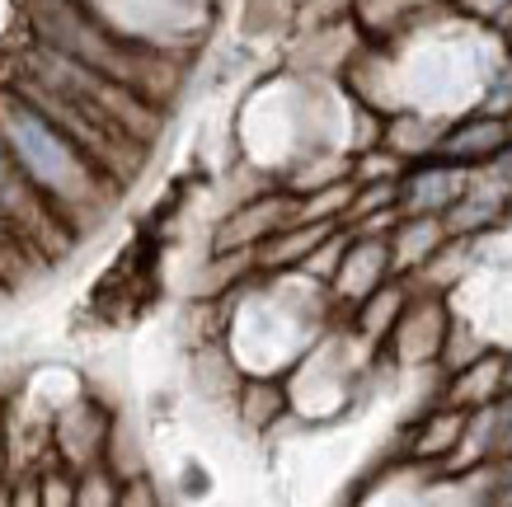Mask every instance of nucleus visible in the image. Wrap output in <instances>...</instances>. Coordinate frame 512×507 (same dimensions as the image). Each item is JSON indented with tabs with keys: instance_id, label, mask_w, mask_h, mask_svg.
<instances>
[{
	"instance_id": "nucleus-1",
	"label": "nucleus",
	"mask_w": 512,
	"mask_h": 507,
	"mask_svg": "<svg viewBox=\"0 0 512 507\" xmlns=\"http://www.w3.org/2000/svg\"><path fill=\"white\" fill-rule=\"evenodd\" d=\"M0 141L29 174V184L66 221H80L109 202V184L99 179V165L19 90H0Z\"/></svg>"
},
{
	"instance_id": "nucleus-2",
	"label": "nucleus",
	"mask_w": 512,
	"mask_h": 507,
	"mask_svg": "<svg viewBox=\"0 0 512 507\" xmlns=\"http://www.w3.org/2000/svg\"><path fill=\"white\" fill-rule=\"evenodd\" d=\"M33 29H38L43 47H57V52H66V57H76V62H85V66H94V71H104V76L132 85L137 94L146 90V71H151V62H146L141 52H132L127 43L109 38L104 29L85 24L66 0H38V5H33Z\"/></svg>"
},
{
	"instance_id": "nucleus-3",
	"label": "nucleus",
	"mask_w": 512,
	"mask_h": 507,
	"mask_svg": "<svg viewBox=\"0 0 512 507\" xmlns=\"http://www.w3.org/2000/svg\"><path fill=\"white\" fill-rule=\"evenodd\" d=\"M0 221L19 235V245H33L43 254H62L71 245L62 212L29 184V174L15 165V155L5 151V141H0Z\"/></svg>"
},
{
	"instance_id": "nucleus-4",
	"label": "nucleus",
	"mask_w": 512,
	"mask_h": 507,
	"mask_svg": "<svg viewBox=\"0 0 512 507\" xmlns=\"http://www.w3.org/2000/svg\"><path fill=\"white\" fill-rule=\"evenodd\" d=\"M292 212H296L292 198H259V202H249L245 212H235L231 221L217 231V249H249V245H259V240H268L273 231L292 226Z\"/></svg>"
},
{
	"instance_id": "nucleus-5",
	"label": "nucleus",
	"mask_w": 512,
	"mask_h": 507,
	"mask_svg": "<svg viewBox=\"0 0 512 507\" xmlns=\"http://www.w3.org/2000/svg\"><path fill=\"white\" fill-rule=\"evenodd\" d=\"M386 254L390 249L381 245V240H357V245L339 259V292L362 301V296L381 282V273H386Z\"/></svg>"
},
{
	"instance_id": "nucleus-6",
	"label": "nucleus",
	"mask_w": 512,
	"mask_h": 507,
	"mask_svg": "<svg viewBox=\"0 0 512 507\" xmlns=\"http://www.w3.org/2000/svg\"><path fill=\"white\" fill-rule=\"evenodd\" d=\"M508 146V127L498 123V118H480V123L461 127V132H451L447 141H442V151L451 155V160H489L494 151H503Z\"/></svg>"
},
{
	"instance_id": "nucleus-7",
	"label": "nucleus",
	"mask_w": 512,
	"mask_h": 507,
	"mask_svg": "<svg viewBox=\"0 0 512 507\" xmlns=\"http://www.w3.org/2000/svg\"><path fill=\"white\" fill-rule=\"evenodd\" d=\"M466 193V174L461 169H428V174H419L414 184H409V198H404V207L409 212H433V207H447V202H456Z\"/></svg>"
},
{
	"instance_id": "nucleus-8",
	"label": "nucleus",
	"mask_w": 512,
	"mask_h": 507,
	"mask_svg": "<svg viewBox=\"0 0 512 507\" xmlns=\"http://www.w3.org/2000/svg\"><path fill=\"white\" fill-rule=\"evenodd\" d=\"M437 221H414V226H404L400 235H395V263L400 268H414V263H423L428 254H433L437 245Z\"/></svg>"
},
{
	"instance_id": "nucleus-9",
	"label": "nucleus",
	"mask_w": 512,
	"mask_h": 507,
	"mask_svg": "<svg viewBox=\"0 0 512 507\" xmlns=\"http://www.w3.org/2000/svg\"><path fill=\"white\" fill-rule=\"evenodd\" d=\"M282 409V395L273 385H249V400H245V418L249 423H268V418Z\"/></svg>"
},
{
	"instance_id": "nucleus-10",
	"label": "nucleus",
	"mask_w": 512,
	"mask_h": 507,
	"mask_svg": "<svg viewBox=\"0 0 512 507\" xmlns=\"http://www.w3.org/2000/svg\"><path fill=\"white\" fill-rule=\"evenodd\" d=\"M494 385H498V362H484V367H480V376H475V381H470V376H466L456 395H461V400H484V395H489Z\"/></svg>"
},
{
	"instance_id": "nucleus-11",
	"label": "nucleus",
	"mask_w": 512,
	"mask_h": 507,
	"mask_svg": "<svg viewBox=\"0 0 512 507\" xmlns=\"http://www.w3.org/2000/svg\"><path fill=\"white\" fill-rule=\"evenodd\" d=\"M484 108H489V118H503V113L512 108V66H503V76L494 80V90H489Z\"/></svg>"
},
{
	"instance_id": "nucleus-12",
	"label": "nucleus",
	"mask_w": 512,
	"mask_h": 507,
	"mask_svg": "<svg viewBox=\"0 0 512 507\" xmlns=\"http://www.w3.org/2000/svg\"><path fill=\"white\" fill-rule=\"evenodd\" d=\"M484 216H494V202H466V207H456L451 212V231H470V226H484Z\"/></svg>"
},
{
	"instance_id": "nucleus-13",
	"label": "nucleus",
	"mask_w": 512,
	"mask_h": 507,
	"mask_svg": "<svg viewBox=\"0 0 512 507\" xmlns=\"http://www.w3.org/2000/svg\"><path fill=\"white\" fill-rule=\"evenodd\" d=\"M19 235L10 231V226H5V221H0V282H5V277L15 273V263H19Z\"/></svg>"
},
{
	"instance_id": "nucleus-14",
	"label": "nucleus",
	"mask_w": 512,
	"mask_h": 507,
	"mask_svg": "<svg viewBox=\"0 0 512 507\" xmlns=\"http://www.w3.org/2000/svg\"><path fill=\"white\" fill-rule=\"evenodd\" d=\"M390 310H400V292H381V301L367 310V334H381V324L390 320Z\"/></svg>"
},
{
	"instance_id": "nucleus-15",
	"label": "nucleus",
	"mask_w": 512,
	"mask_h": 507,
	"mask_svg": "<svg viewBox=\"0 0 512 507\" xmlns=\"http://www.w3.org/2000/svg\"><path fill=\"white\" fill-rule=\"evenodd\" d=\"M494 446H503V451H512V404L498 414V423H494Z\"/></svg>"
}]
</instances>
